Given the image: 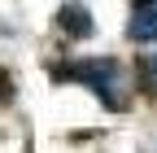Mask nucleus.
<instances>
[{
  "instance_id": "7ed1b4c3",
  "label": "nucleus",
  "mask_w": 157,
  "mask_h": 153,
  "mask_svg": "<svg viewBox=\"0 0 157 153\" xmlns=\"http://www.w3.org/2000/svg\"><path fill=\"white\" fill-rule=\"evenodd\" d=\"M127 40H135V44H157V5L131 13V22H127Z\"/></svg>"
},
{
  "instance_id": "39448f33",
  "label": "nucleus",
  "mask_w": 157,
  "mask_h": 153,
  "mask_svg": "<svg viewBox=\"0 0 157 153\" xmlns=\"http://www.w3.org/2000/svg\"><path fill=\"white\" fill-rule=\"evenodd\" d=\"M131 5H135V9H153L157 0H131Z\"/></svg>"
},
{
  "instance_id": "f257e3e1",
  "label": "nucleus",
  "mask_w": 157,
  "mask_h": 153,
  "mask_svg": "<svg viewBox=\"0 0 157 153\" xmlns=\"http://www.w3.org/2000/svg\"><path fill=\"white\" fill-rule=\"evenodd\" d=\"M52 79H74L96 92V101L105 109H127V92H122V66L113 57H92V61H74V66H52Z\"/></svg>"
},
{
  "instance_id": "20e7f679",
  "label": "nucleus",
  "mask_w": 157,
  "mask_h": 153,
  "mask_svg": "<svg viewBox=\"0 0 157 153\" xmlns=\"http://www.w3.org/2000/svg\"><path fill=\"white\" fill-rule=\"evenodd\" d=\"M140 88L144 92H157V48L140 57Z\"/></svg>"
},
{
  "instance_id": "f03ea898",
  "label": "nucleus",
  "mask_w": 157,
  "mask_h": 153,
  "mask_svg": "<svg viewBox=\"0 0 157 153\" xmlns=\"http://www.w3.org/2000/svg\"><path fill=\"white\" fill-rule=\"evenodd\" d=\"M57 26H61L70 40H92L96 35V18L83 0H66L61 9H57Z\"/></svg>"
}]
</instances>
